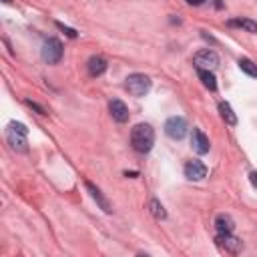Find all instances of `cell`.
I'll use <instances>...</instances> for the list:
<instances>
[{"label": "cell", "instance_id": "obj_1", "mask_svg": "<svg viewBox=\"0 0 257 257\" xmlns=\"http://www.w3.org/2000/svg\"><path fill=\"white\" fill-rule=\"evenodd\" d=\"M153 145H155V131H153V126L147 124V122L135 124L133 131H131V147L137 153L145 155V153H149L153 149Z\"/></svg>", "mask_w": 257, "mask_h": 257}, {"label": "cell", "instance_id": "obj_2", "mask_svg": "<svg viewBox=\"0 0 257 257\" xmlns=\"http://www.w3.org/2000/svg\"><path fill=\"white\" fill-rule=\"evenodd\" d=\"M151 78L147 76V74H143V72H133V74H128L126 76V82H124V86H126V90L133 94V96H145L149 90H151Z\"/></svg>", "mask_w": 257, "mask_h": 257}, {"label": "cell", "instance_id": "obj_3", "mask_svg": "<svg viewBox=\"0 0 257 257\" xmlns=\"http://www.w3.org/2000/svg\"><path fill=\"white\" fill-rule=\"evenodd\" d=\"M40 54H42V60H44V62H48V64H58L60 58H62V54H64L62 42H60L58 38H48V40H44Z\"/></svg>", "mask_w": 257, "mask_h": 257}, {"label": "cell", "instance_id": "obj_4", "mask_svg": "<svg viewBox=\"0 0 257 257\" xmlns=\"http://www.w3.org/2000/svg\"><path fill=\"white\" fill-rule=\"evenodd\" d=\"M187 128L189 126H187L185 116H169L165 120V133H167V137H171L175 141H181L187 135Z\"/></svg>", "mask_w": 257, "mask_h": 257}, {"label": "cell", "instance_id": "obj_5", "mask_svg": "<svg viewBox=\"0 0 257 257\" xmlns=\"http://www.w3.org/2000/svg\"><path fill=\"white\" fill-rule=\"evenodd\" d=\"M193 62L197 68H205V70H213L219 66V54L211 48H203L193 56Z\"/></svg>", "mask_w": 257, "mask_h": 257}, {"label": "cell", "instance_id": "obj_6", "mask_svg": "<svg viewBox=\"0 0 257 257\" xmlns=\"http://www.w3.org/2000/svg\"><path fill=\"white\" fill-rule=\"evenodd\" d=\"M6 141H8L10 149H12V151H16V153H26V151H28L26 135H24V133L14 131L12 126H8V128H6Z\"/></svg>", "mask_w": 257, "mask_h": 257}, {"label": "cell", "instance_id": "obj_7", "mask_svg": "<svg viewBox=\"0 0 257 257\" xmlns=\"http://www.w3.org/2000/svg\"><path fill=\"white\" fill-rule=\"evenodd\" d=\"M215 241H217L219 247H223L229 253H239L243 249V241L239 237H235L233 233H219Z\"/></svg>", "mask_w": 257, "mask_h": 257}, {"label": "cell", "instance_id": "obj_8", "mask_svg": "<svg viewBox=\"0 0 257 257\" xmlns=\"http://www.w3.org/2000/svg\"><path fill=\"white\" fill-rule=\"evenodd\" d=\"M191 147H193V151L197 155H207L209 153L211 143H209L207 135L201 128H193V133H191Z\"/></svg>", "mask_w": 257, "mask_h": 257}, {"label": "cell", "instance_id": "obj_9", "mask_svg": "<svg viewBox=\"0 0 257 257\" xmlns=\"http://www.w3.org/2000/svg\"><path fill=\"white\" fill-rule=\"evenodd\" d=\"M183 171H185V177L189 181H201L207 177V167L201 161H187Z\"/></svg>", "mask_w": 257, "mask_h": 257}, {"label": "cell", "instance_id": "obj_10", "mask_svg": "<svg viewBox=\"0 0 257 257\" xmlns=\"http://www.w3.org/2000/svg\"><path fill=\"white\" fill-rule=\"evenodd\" d=\"M108 110H110V116L116 120V122H126L128 120V106L122 102V100H118V98H114V100H110L108 102Z\"/></svg>", "mask_w": 257, "mask_h": 257}, {"label": "cell", "instance_id": "obj_11", "mask_svg": "<svg viewBox=\"0 0 257 257\" xmlns=\"http://www.w3.org/2000/svg\"><path fill=\"white\" fill-rule=\"evenodd\" d=\"M84 187H86V191L90 193V197H92V199L96 201V205H98V207H100V209H102L104 213H110V211H112V207H110L108 199H106V197L102 195V191H100V189H98L96 185H92L90 181H84Z\"/></svg>", "mask_w": 257, "mask_h": 257}, {"label": "cell", "instance_id": "obj_12", "mask_svg": "<svg viewBox=\"0 0 257 257\" xmlns=\"http://www.w3.org/2000/svg\"><path fill=\"white\" fill-rule=\"evenodd\" d=\"M106 58L104 56H90L88 58V62H86V70H88V74L90 76H100V74H104V70H106Z\"/></svg>", "mask_w": 257, "mask_h": 257}, {"label": "cell", "instance_id": "obj_13", "mask_svg": "<svg viewBox=\"0 0 257 257\" xmlns=\"http://www.w3.org/2000/svg\"><path fill=\"white\" fill-rule=\"evenodd\" d=\"M215 229H217V233H233V229H235L233 217L227 213H219L215 217Z\"/></svg>", "mask_w": 257, "mask_h": 257}, {"label": "cell", "instance_id": "obj_14", "mask_svg": "<svg viewBox=\"0 0 257 257\" xmlns=\"http://www.w3.org/2000/svg\"><path fill=\"white\" fill-rule=\"evenodd\" d=\"M197 74H199V78H201V82H203L205 88H209V90H217V78H215V74H213L211 70L197 68Z\"/></svg>", "mask_w": 257, "mask_h": 257}, {"label": "cell", "instance_id": "obj_15", "mask_svg": "<svg viewBox=\"0 0 257 257\" xmlns=\"http://www.w3.org/2000/svg\"><path fill=\"white\" fill-rule=\"evenodd\" d=\"M227 24L233 26V28H243V30H247V32H257V22L251 20V18H233V20H229Z\"/></svg>", "mask_w": 257, "mask_h": 257}, {"label": "cell", "instance_id": "obj_16", "mask_svg": "<svg viewBox=\"0 0 257 257\" xmlns=\"http://www.w3.org/2000/svg\"><path fill=\"white\" fill-rule=\"evenodd\" d=\"M219 112H221V116H223V120L227 122V124H237V114L233 112V108H231V104L229 102H225V100H221L219 102Z\"/></svg>", "mask_w": 257, "mask_h": 257}, {"label": "cell", "instance_id": "obj_17", "mask_svg": "<svg viewBox=\"0 0 257 257\" xmlns=\"http://www.w3.org/2000/svg\"><path fill=\"white\" fill-rule=\"evenodd\" d=\"M149 211H151V215L155 217V219H167V211H165V207L161 205V201L159 199H151L149 201Z\"/></svg>", "mask_w": 257, "mask_h": 257}, {"label": "cell", "instance_id": "obj_18", "mask_svg": "<svg viewBox=\"0 0 257 257\" xmlns=\"http://www.w3.org/2000/svg\"><path fill=\"white\" fill-rule=\"evenodd\" d=\"M239 68L245 72V74H249V76H253V78H257V64L253 62V60H249V58H239Z\"/></svg>", "mask_w": 257, "mask_h": 257}, {"label": "cell", "instance_id": "obj_19", "mask_svg": "<svg viewBox=\"0 0 257 257\" xmlns=\"http://www.w3.org/2000/svg\"><path fill=\"white\" fill-rule=\"evenodd\" d=\"M56 28H60V30H62V32H64L68 38H76V36H78V32H76L74 28H70V26H64L62 22H56Z\"/></svg>", "mask_w": 257, "mask_h": 257}, {"label": "cell", "instance_id": "obj_20", "mask_svg": "<svg viewBox=\"0 0 257 257\" xmlns=\"http://www.w3.org/2000/svg\"><path fill=\"white\" fill-rule=\"evenodd\" d=\"M8 126H12V128H14V131H18V133H24V135H28V128H26L22 122H16V120H12Z\"/></svg>", "mask_w": 257, "mask_h": 257}, {"label": "cell", "instance_id": "obj_21", "mask_svg": "<svg viewBox=\"0 0 257 257\" xmlns=\"http://www.w3.org/2000/svg\"><path fill=\"white\" fill-rule=\"evenodd\" d=\"M24 102H26V104H28L30 108H34V110H36L38 114H46V110H44V108H42L40 104H36V102H32V100H24Z\"/></svg>", "mask_w": 257, "mask_h": 257}, {"label": "cell", "instance_id": "obj_22", "mask_svg": "<svg viewBox=\"0 0 257 257\" xmlns=\"http://www.w3.org/2000/svg\"><path fill=\"white\" fill-rule=\"evenodd\" d=\"M249 181H251V185L257 189V171H253V173H249Z\"/></svg>", "mask_w": 257, "mask_h": 257}, {"label": "cell", "instance_id": "obj_23", "mask_svg": "<svg viewBox=\"0 0 257 257\" xmlns=\"http://www.w3.org/2000/svg\"><path fill=\"white\" fill-rule=\"evenodd\" d=\"M187 2H189L191 6H201V4H203V2H207V0H187Z\"/></svg>", "mask_w": 257, "mask_h": 257}, {"label": "cell", "instance_id": "obj_24", "mask_svg": "<svg viewBox=\"0 0 257 257\" xmlns=\"http://www.w3.org/2000/svg\"><path fill=\"white\" fill-rule=\"evenodd\" d=\"M4 2H10V0H4Z\"/></svg>", "mask_w": 257, "mask_h": 257}]
</instances>
